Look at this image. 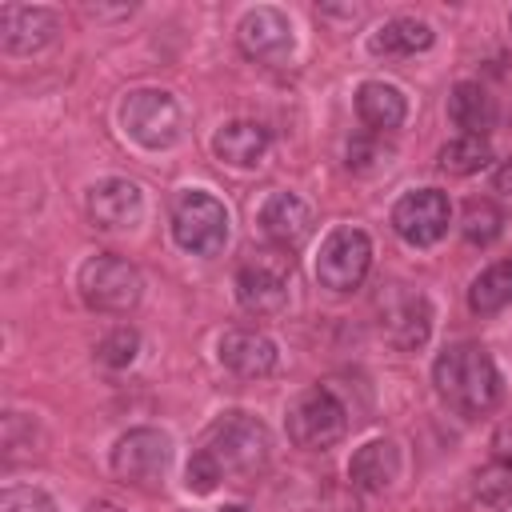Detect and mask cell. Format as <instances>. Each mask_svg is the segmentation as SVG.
<instances>
[{
	"mask_svg": "<svg viewBox=\"0 0 512 512\" xmlns=\"http://www.w3.org/2000/svg\"><path fill=\"white\" fill-rule=\"evenodd\" d=\"M476 496H480L484 504H504V500L512 496V468L496 464V468L480 472V476H476Z\"/></svg>",
	"mask_w": 512,
	"mask_h": 512,
	"instance_id": "f1b7e54d",
	"label": "cell"
},
{
	"mask_svg": "<svg viewBox=\"0 0 512 512\" xmlns=\"http://www.w3.org/2000/svg\"><path fill=\"white\" fill-rule=\"evenodd\" d=\"M492 184H496V192H508V196H512V160H504V164L496 168Z\"/></svg>",
	"mask_w": 512,
	"mask_h": 512,
	"instance_id": "4dcf8cb0",
	"label": "cell"
},
{
	"mask_svg": "<svg viewBox=\"0 0 512 512\" xmlns=\"http://www.w3.org/2000/svg\"><path fill=\"white\" fill-rule=\"evenodd\" d=\"M452 220V204L440 188H412L392 204V228L412 248H432Z\"/></svg>",
	"mask_w": 512,
	"mask_h": 512,
	"instance_id": "7c38bea8",
	"label": "cell"
},
{
	"mask_svg": "<svg viewBox=\"0 0 512 512\" xmlns=\"http://www.w3.org/2000/svg\"><path fill=\"white\" fill-rule=\"evenodd\" d=\"M436 32L416 20V16H396L388 24H380L372 36H368V52L372 56H388V60H400V56H416L424 48H432Z\"/></svg>",
	"mask_w": 512,
	"mask_h": 512,
	"instance_id": "ffe728a7",
	"label": "cell"
},
{
	"mask_svg": "<svg viewBox=\"0 0 512 512\" xmlns=\"http://www.w3.org/2000/svg\"><path fill=\"white\" fill-rule=\"evenodd\" d=\"M216 356L240 380H260V376H268L276 368V344L264 332H252V328L224 332L220 344H216Z\"/></svg>",
	"mask_w": 512,
	"mask_h": 512,
	"instance_id": "9a60e30c",
	"label": "cell"
},
{
	"mask_svg": "<svg viewBox=\"0 0 512 512\" xmlns=\"http://www.w3.org/2000/svg\"><path fill=\"white\" fill-rule=\"evenodd\" d=\"M448 120L464 128V136H488L496 128V100L476 80H460L448 96Z\"/></svg>",
	"mask_w": 512,
	"mask_h": 512,
	"instance_id": "44dd1931",
	"label": "cell"
},
{
	"mask_svg": "<svg viewBox=\"0 0 512 512\" xmlns=\"http://www.w3.org/2000/svg\"><path fill=\"white\" fill-rule=\"evenodd\" d=\"M0 512H56V500L36 484H8L0 492Z\"/></svg>",
	"mask_w": 512,
	"mask_h": 512,
	"instance_id": "4316f807",
	"label": "cell"
},
{
	"mask_svg": "<svg viewBox=\"0 0 512 512\" xmlns=\"http://www.w3.org/2000/svg\"><path fill=\"white\" fill-rule=\"evenodd\" d=\"M120 124L124 132L148 148V152H160V148H172L180 140V128H184V116H180V104L172 100V92H160V88H136L124 96L120 104Z\"/></svg>",
	"mask_w": 512,
	"mask_h": 512,
	"instance_id": "8992f818",
	"label": "cell"
},
{
	"mask_svg": "<svg viewBox=\"0 0 512 512\" xmlns=\"http://www.w3.org/2000/svg\"><path fill=\"white\" fill-rule=\"evenodd\" d=\"M488 160H492V148L484 136H460L440 148V168L448 176H472V172L488 168Z\"/></svg>",
	"mask_w": 512,
	"mask_h": 512,
	"instance_id": "603a6c76",
	"label": "cell"
},
{
	"mask_svg": "<svg viewBox=\"0 0 512 512\" xmlns=\"http://www.w3.org/2000/svg\"><path fill=\"white\" fill-rule=\"evenodd\" d=\"M356 116L364 120V128L372 132H392L404 124L408 116V100L396 84H384V80H364L356 88Z\"/></svg>",
	"mask_w": 512,
	"mask_h": 512,
	"instance_id": "ac0fdd59",
	"label": "cell"
},
{
	"mask_svg": "<svg viewBox=\"0 0 512 512\" xmlns=\"http://www.w3.org/2000/svg\"><path fill=\"white\" fill-rule=\"evenodd\" d=\"M460 232H464L468 244L488 248L504 232V212L492 200H468L464 204V216H460Z\"/></svg>",
	"mask_w": 512,
	"mask_h": 512,
	"instance_id": "d4e9b609",
	"label": "cell"
},
{
	"mask_svg": "<svg viewBox=\"0 0 512 512\" xmlns=\"http://www.w3.org/2000/svg\"><path fill=\"white\" fill-rule=\"evenodd\" d=\"M288 280H292V256L280 248L256 252L236 272V300L252 316H276L288 304Z\"/></svg>",
	"mask_w": 512,
	"mask_h": 512,
	"instance_id": "52a82bcc",
	"label": "cell"
},
{
	"mask_svg": "<svg viewBox=\"0 0 512 512\" xmlns=\"http://www.w3.org/2000/svg\"><path fill=\"white\" fill-rule=\"evenodd\" d=\"M268 452H272V440H268V428L256 416H248V412H224V416H216L208 424L200 448L192 452V460L184 468V484H188V492L208 496L228 476L248 480L256 472H264Z\"/></svg>",
	"mask_w": 512,
	"mask_h": 512,
	"instance_id": "6da1fadb",
	"label": "cell"
},
{
	"mask_svg": "<svg viewBox=\"0 0 512 512\" xmlns=\"http://www.w3.org/2000/svg\"><path fill=\"white\" fill-rule=\"evenodd\" d=\"M256 224H260V232H264V240H268L272 248L296 252V248L312 236L316 216H312V208H308L300 196H292V192H272V196L260 204Z\"/></svg>",
	"mask_w": 512,
	"mask_h": 512,
	"instance_id": "5bb4252c",
	"label": "cell"
},
{
	"mask_svg": "<svg viewBox=\"0 0 512 512\" xmlns=\"http://www.w3.org/2000/svg\"><path fill=\"white\" fill-rule=\"evenodd\" d=\"M368 264H372V240H368V232H360L352 224H340L320 244L316 280L324 288H332V292H352L368 276Z\"/></svg>",
	"mask_w": 512,
	"mask_h": 512,
	"instance_id": "9c48e42d",
	"label": "cell"
},
{
	"mask_svg": "<svg viewBox=\"0 0 512 512\" xmlns=\"http://www.w3.org/2000/svg\"><path fill=\"white\" fill-rule=\"evenodd\" d=\"M212 152H216V160H224L232 168H252L268 152V128L256 120H228L212 136Z\"/></svg>",
	"mask_w": 512,
	"mask_h": 512,
	"instance_id": "d6986e66",
	"label": "cell"
},
{
	"mask_svg": "<svg viewBox=\"0 0 512 512\" xmlns=\"http://www.w3.org/2000/svg\"><path fill=\"white\" fill-rule=\"evenodd\" d=\"M376 312H380V332L392 348L400 352H416L428 344L432 336V304L424 292L404 288V284H388L376 296Z\"/></svg>",
	"mask_w": 512,
	"mask_h": 512,
	"instance_id": "ba28073f",
	"label": "cell"
},
{
	"mask_svg": "<svg viewBox=\"0 0 512 512\" xmlns=\"http://www.w3.org/2000/svg\"><path fill=\"white\" fill-rule=\"evenodd\" d=\"M220 512H244V508H240V504H224Z\"/></svg>",
	"mask_w": 512,
	"mask_h": 512,
	"instance_id": "d6a6232c",
	"label": "cell"
},
{
	"mask_svg": "<svg viewBox=\"0 0 512 512\" xmlns=\"http://www.w3.org/2000/svg\"><path fill=\"white\" fill-rule=\"evenodd\" d=\"M136 352H140V336H136V328H112L100 344H96V360L100 364H108V368H128L132 360H136Z\"/></svg>",
	"mask_w": 512,
	"mask_h": 512,
	"instance_id": "484cf974",
	"label": "cell"
},
{
	"mask_svg": "<svg viewBox=\"0 0 512 512\" xmlns=\"http://www.w3.org/2000/svg\"><path fill=\"white\" fill-rule=\"evenodd\" d=\"M168 464H172V440H168V432L148 428V424L128 428L112 448V472L136 488H152Z\"/></svg>",
	"mask_w": 512,
	"mask_h": 512,
	"instance_id": "30bf717a",
	"label": "cell"
},
{
	"mask_svg": "<svg viewBox=\"0 0 512 512\" xmlns=\"http://www.w3.org/2000/svg\"><path fill=\"white\" fill-rule=\"evenodd\" d=\"M76 288H80V300H84L92 312L120 316V312H132V308L140 304L144 280H140L136 264H128L124 256L96 252V256H88V260L80 264Z\"/></svg>",
	"mask_w": 512,
	"mask_h": 512,
	"instance_id": "3957f363",
	"label": "cell"
},
{
	"mask_svg": "<svg viewBox=\"0 0 512 512\" xmlns=\"http://www.w3.org/2000/svg\"><path fill=\"white\" fill-rule=\"evenodd\" d=\"M84 512H124L120 504H108V500H96V504H88Z\"/></svg>",
	"mask_w": 512,
	"mask_h": 512,
	"instance_id": "1f68e13d",
	"label": "cell"
},
{
	"mask_svg": "<svg viewBox=\"0 0 512 512\" xmlns=\"http://www.w3.org/2000/svg\"><path fill=\"white\" fill-rule=\"evenodd\" d=\"M284 428H288V440L304 452H324L332 448L344 432H348V412L340 404V396L332 388H308L292 400L288 416H284Z\"/></svg>",
	"mask_w": 512,
	"mask_h": 512,
	"instance_id": "5b68a950",
	"label": "cell"
},
{
	"mask_svg": "<svg viewBox=\"0 0 512 512\" xmlns=\"http://www.w3.org/2000/svg\"><path fill=\"white\" fill-rule=\"evenodd\" d=\"M40 424L24 412H8L4 416V464H20V460H32L40 456Z\"/></svg>",
	"mask_w": 512,
	"mask_h": 512,
	"instance_id": "cb8c5ba5",
	"label": "cell"
},
{
	"mask_svg": "<svg viewBox=\"0 0 512 512\" xmlns=\"http://www.w3.org/2000/svg\"><path fill=\"white\" fill-rule=\"evenodd\" d=\"M60 36V16L40 4H4L0 8V48L8 56H32Z\"/></svg>",
	"mask_w": 512,
	"mask_h": 512,
	"instance_id": "4fadbf2b",
	"label": "cell"
},
{
	"mask_svg": "<svg viewBox=\"0 0 512 512\" xmlns=\"http://www.w3.org/2000/svg\"><path fill=\"white\" fill-rule=\"evenodd\" d=\"M172 240L192 256H216L228 240V208L200 188H184L172 200Z\"/></svg>",
	"mask_w": 512,
	"mask_h": 512,
	"instance_id": "277c9868",
	"label": "cell"
},
{
	"mask_svg": "<svg viewBox=\"0 0 512 512\" xmlns=\"http://www.w3.org/2000/svg\"><path fill=\"white\" fill-rule=\"evenodd\" d=\"M388 160H392V152L380 140H372V136H356L348 144V168L360 172V176H372V172L388 168Z\"/></svg>",
	"mask_w": 512,
	"mask_h": 512,
	"instance_id": "83f0119b",
	"label": "cell"
},
{
	"mask_svg": "<svg viewBox=\"0 0 512 512\" xmlns=\"http://www.w3.org/2000/svg\"><path fill=\"white\" fill-rule=\"evenodd\" d=\"M492 460L504 464V468H512V416L492 432Z\"/></svg>",
	"mask_w": 512,
	"mask_h": 512,
	"instance_id": "f546056e",
	"label": "cell"
},
{
	"mask_svg": "<svg viewBox=\"0 0 512 512\" xmlns=\"http://www.w3.org/2000/svg\"><path fill=\"white\" fill-rule=\"evenodd\" d=\"M432 384L456 416H484L500 404V392H504L492 352L476 340L448 344L432 364Z\"/></svg>",
	"mask_w": 512,
	"mask_h": 512,
	"instance_id": "7a4b0ae2",
	"label": "cell"
},
{
	"mask_svg": "<svg viewBox=\"0 0 512 512\" xmlns=\"http://www.w3.org/2000/svg\"><path fill=\"white\" fill-rule=\"evenodd\" d=\"M236 44L248 60L268 64V68H284L296 52V36H292V20L280 8H248L236 24Z\"/></svg>",
	"mask_w": 512,
	"mask_h": 512,
	"instance_id": "8fae6325",
	"label": "cell"
},
{
	"mask_svg": "<svg viewBox=\"0 0 512 512\" xmlns=\"http://www.w3.org/2000/svg\"><path fill=\"white\" fill-rule=\"evenodd\" d=\"M512 304V260H496V264H488L476 280H472V288H468V308L476 312V316H492V312H500V308H508Z\"/></svg>",
	"mask_w": 512,
	"mask_h": 512,
	"instance_id": "7402d4cb",
	"label": "cell"
},
{
	"mask_svg": "<svg viewBox=\"0 0 512 512\" xmlns=\"http://www.w3.org/2000/svg\"><path fill=\"white\" fill-rule=\"evenodd\" d=\"M136 216H140V188L132 180L108 176L88 188V220L96 228L116 232V228H128Z\"/></svg>",
	"mask_w": 512,
	"mask_h": 512,
	"instance_id": "2e32d148",
	"label": "cell"
},
{
	"mask_svg": "<svg viewBox=\"0 0 512 512\" xmlns=\"http://www.w3.org/2000/svg\"><path fill=\"white\" fill-rule=\"evenodd\" d=\"M508 28H512V16H508Z\"/></svg>",
	"mask_w": 512,
	"mask_h": 512,
	"instance_id": "836d02e7",
	"label": "cell"
},
{
	"mask_svg": "<svg viewBox=\"0 0 512 512\" xmlns=\"http://www.w3.org/2000/svg\"><path fill=\"white\" fill-rule=\"evenodd\" d=\"M400 476V448L392 440H368L348 460V484L360 492H384Z\"/></svg>",
	"mask_w": 512,
	"mask_h": 512,
	"instance_id": "e0dca14e",
	"label": "cell"
}]
</instances>
